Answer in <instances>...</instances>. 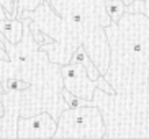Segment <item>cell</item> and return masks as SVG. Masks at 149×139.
I'll return each mask as SVG.
<instances>
[{
    "label": "cell",
    "mask_w": 149,
    "mask_h": 139,
    "mask_svg": "<svg viewBox=\"0 0 149 139\" xmlns=\"http://www.w3.org/2000/svg\"><path fill=\"white\" fill-rule=\"evenodd\" d=\"M23 20V35L17 44L0 35L7 57L0 59V82L3 92L0 100L3 115L12 121L20 116H31L48 111L57 120L67 108L61 95V65L53 62L33 39L28 20Z\"/></svg>",
    "instance_id": "1"
},
{
    "label": "cell",
    "mask_w": 149,
    "mask_h": 139,
    "mask_svg": "<svg viewBox=\"0 0 149 139\" xmlns=\"http://www.w3.org/2000/svg\"><path fill=\"white\" fill-rule=\"evenodd\" d=\"M20 18H28V25L51 38V43L40 48L53 62L67 64L72 52L84 46L100 74L107 72L110 48L105 26L111 20L105 10V0H49L31 12H23Z\"/></svg>",
    "instance_id": "2"
},
{
    "label": "cell",
    "mask_w": 149,
    "mask_h": 139,
    "mask_svg": "<svg viewBox=\"0 0 149 139\" xmlns=\"http://www.w3.org/2000/svg\"><path fill=\"white\" fill-rule=\"evenodd\" d=\"M110 48L105 80L115 93H102V101L113 108L149 103V17L125 12L118 22L105 26Z\"/></svg>",
    "instance_id": "3"
},
{
    "label": "cell",
    "mask_w": 149,
    "mask_h": 139,
    "mask_svg": "<svg viewBox=\"0 0 149 139\" xmlns=\"http://www.w3.org/2000/svg\"><path fill=\"white\" fill-rule=\"evenodd\" d=\"M54 139H102L105 138V121L95 105L66 108L57 116Z\"/></svg>",
    "instance_id": "4"
},
{
    "label": "cell",
    "mask_w": 149,
    "mask_h": 139,
    "mask_svg": "<svg viewBox=\"0 0 149 139\" xmlns=\"http://www.w3.org/2000/svg\"><path fill=\"white\" fill-rule=\"evenodd\" d=\"M61 77H62V87L69 90L70 93H74L75 97L84 98V100H92L93 90L97 87L102 88L107 93H115L113 87L105 80V77L102 75L97 80L88 77L87 70L80 62L70 61L67 64L61 65Z\"/></svg>",
    "instance_id": "5"
},
{
    "label": "cell",
    "mask_w": 149,
    "mask_h": 139,
    "mask_svg": "<svg viewBox=\"0 0 149 139\" xmlns=\"http://www.w3.org/2000/svg\"><path fill=\"white\" fill-rule=\"evenodd\" d=\"M56 118L48 111L20 116L17 121V139H51L56 133Z\"/></svg>",
    "instance_id": "6"
},
{
    "label": "cell",
    "mask_w": 149,
    "mask_h": 139,
    "mask_svg": "<svg viewBox=\"0 0 149 139\" xmlns=\"http://www.w3.org/2000/svg\"><path fill=\"white\" fill-rule=\"evenodd\" d=\"M0 35L7 41L17 44L23 35V20L13 17H3L0 20Z\"/></svg>",
    "instance_id": "7"
},
{
    "label": "cell",
    "mask_w": 149,
    "mask_h": 139,
    "mask_svg": "<svg viewBox=\"0 0 149 139\" xmlns=\"http://www.w3.org/2000/svg\"><path fill=\"white\" fill-rule=\"evenodd\" d=\"M70 61L80 62V64L85 67V70H87L88 77L93 79V80H97L98 77H102L100 70L97 69V65L93 64L92 59L88 57V54H87V51H85V48H84V46H79V48H77L74 52H72V57H70Z\"/></svg>",
    "instance_id": "8"
},
{
    "label": "cell",
    "mask_w": 149,
    "mask_h": 139,
    "mask_svg": "<svg viewBox=\"0 0 149 139\" xmlns=\"http://www.w3.org/2000/svg\"><path fill=\"white\" fill-rule=\"evenodd\" d=\"M105 10L108 13L111 23H115L126 12V5L123 3V0H105Z\"/></svg>",
    "instance_id": "9"
},
{
    "label": "cell",
    "mask_w": 149,
    "mask_h": 139,
    "mask_svg": "<svg viewBox=\"0 0 149 139\" xmlns=\"http://www.w3.org/2000/svg\"><path fill=\"white\" fill-rule=\"evenodd\" d=\"M0 138H17V121H12L5 115L0 116Z\"/></svg>",
    "instance_id": "10"
},
{
    "label": "cell",
    "mask_w": 149,
    "mask_h": 139,
    "mask_svg": "<svg viewBox=\"0 0 149 139\" xmlns=\"http://www.w3.org/2000/svg\"><path fill=\"white\" fill-rule=\"evenodd\" d=\"M43 2H49V0H18V18L23 12H31Z\"/></svg>",
    "instance_id": "11"
},
{
    "label": "cell",
    "mask_w": 149,
    "mask_h": 139,
    "mask_svg": "<svg viewBox=\"0 0 149 139\" xmlns=\"http://www.w3.org/2000/svg\"><path fill=\"white\" fill-rule=\"evenodd\" d=\"M3 57H7V51H5V48H0V59H3ZM3 92V87H2V82H0V93ZM3 115V103H2V100H0V116Z\"/></svg>",
    "instance_id": "12"
},
{
    "label": "cell",
    "mask_w": 149,
    "mask_h": 139,
    "mask_svg": "<svg viewBox=\"0 0 149 139\" xmlns=\"http://www.w3.org/2000/svg\"><path fill=\"white\" fill-rule=\"evenodd\" d=\"M3 17H7V13H5L3 7H2V5H0V20H2V18H3Z\"/></svg>",
    "instance_id": "13"
},
{
    "label": "cell",
    "mask_w": 149,
    "mask_h": 139,
    "mask_svg": "<svg viewBox=\"0 0 149 139\" xmlns=\"http://www.w3.org/2000/svg\"><path fill=\"white\" fill-rule=\"evenodd\" d=\"M131 2H134V0H123V3H125V5H130Z\"/></svg>",
    "instance_id": "14"
}]
</instances>
